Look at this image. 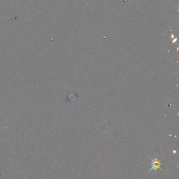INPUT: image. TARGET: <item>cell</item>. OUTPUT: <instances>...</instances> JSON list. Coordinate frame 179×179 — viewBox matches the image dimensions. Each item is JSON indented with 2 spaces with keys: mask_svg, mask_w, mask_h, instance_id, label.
Wrapping results in <instances>:
<instances>
[{
  "mask_svg": "<svg viewBox=\"0 0 179 179\" xmlns=\"http://www.w3.org/2000/svg\"><path fill=\"white\" fill-rule=\"evenodd\" d=\"M148 158L150 159V161L152 162V167L150 169V170L148 171V172L147 173H149L150 172H153V171H157L158 169H161L162 170V168H161V162L159 161V159L155 158H151L150 157L148 156Z\"/></svg>",
  "mask_w": 179,
  "mask_h": 179,
  "instance_id": "1",
  "label": "cell"
}]
</instances>
